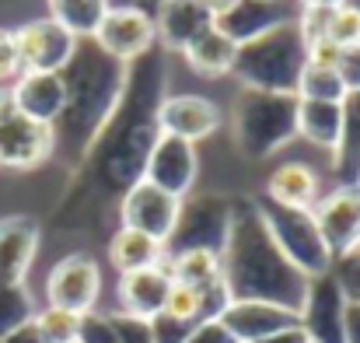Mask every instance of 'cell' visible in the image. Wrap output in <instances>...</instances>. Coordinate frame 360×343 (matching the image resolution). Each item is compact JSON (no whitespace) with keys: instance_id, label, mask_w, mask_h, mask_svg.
<instances>
[{"instance_id":"28","label":"cell","mask_w":360,"mask_h":343,"mask_svg":"<svg viewBox=\"0 0 360 343\" xmlns=\"http://www.w3.org/2000/svg\"><path fill=\"white\" fill-rule=\"evenodd\" d=\"M35 319V301L25 284H7L0 287V340H7L14 330L28 326Z\"/></svg>"},{"instance_id":"10","label":"cell","mask_w":360,"mask_h":343,"mask_svg":"<svg viewBox=\"0 0 360 343\" xmlns=\"http://www.w3.org/2000/svg\"><path fill=\"white\" fill-rule=\"evenodd\" d=\"M196 172H200V158H196V144L189 140H179V137H168L161 133L150 151H147V161H143V179L172 197H186L196 182Z\"/></svg>"},{"instance_id":"12","label":"cell","mask_w":360,"mask_h":343,"mask_svg":"<svg viewBox=\"0 0 360 343\" xmlns=\"http://www.w3.org/2000/svg\"><path fill=\"white\" fill-rule=\"evenodd\" d=\"M311 214L333 259L360 249V186H336L329 197H319Z\"/></svg>"},{"instance_id":"20","label":"cell","mask_w":360,"mask_h":343,"mask_svg":"<svg viewBox=\"0 0 360 343\" xmlns=\"http://www.w3.org/2000/svg\"><path fill=\"white\" fill-rule=\"evenodd\" d=\"M154 28L168 49H186L189 42H196L203 32L214 28V14L200 0H161Z\"/></svg>"},{"instance_id":"18","label":"cell","mask_w":360,"mask_h":343,"mask_svg":"<svg viewBox=\"0 0 360 343\" xmlns=\"http://www.w3.org/2000/svg\"><path fill=\"white\" fill-rule=\"evenodd\" d=\"M168 291H172V277H168L165 263L161 266H150V270L122 273L120 284H116L120 312L140 316V319H154L158 312H165Z\"/></svg>"},{"instance_id":"3","label":"cell","mask_w":360,"mask_h":343,"mask_svg":"<svg viewBox=\"0 0 360 343\" xmlns=\"http://www.w3.org/2000/svg\"><path fill=\"white\" fill-rule=\"evenodd\" d=\"M297 95L241 92L235 102V144L245 158L262 161L297 137Z\"/></svg>"},{"instance_id":"48","label":"cell","mask_w":360,"mask_h":343,"mask_svg":"<svg viewBox=\"0 0 360 343\" xmlns=\"http://www.w3.org/2000/svg\"><path fill=\"white\" fill-rule=\"evenodd\" d=\"M357 252H360V249H357Z\"/></svg>"},{"instance_id":"22","label":"cell","mask_w":360,"mask_h":343,"mask_svg":"<svg viewBox=\"0 0 360 343\" xmlns=\"http://www.w3.org/2000/svg\"><path fill=\"white\" fill-rule=\"evenodd\" d=\"M333 175L340 186H360V92L343 99V126L333 147Z\"/></svg>"},{"instance_id":"2","label":"cell","mask_w":360,"mask_h":343,"mask_svg":"<svg viewBox=\"0 0 360 343\" xmlns=\"http://www.w3.org/2000/svg\"><path fill=\"white\" fill-rule=\"evenodd\" d=\"M304 67H308V42L297 28V18H290V21L241 42L231 74L248 92L297 95Z\"/></svg>"},{"instance_id":"27","label":"cell","mask_w":360,"mask_h":343,"mask_svg":"<svg viewBox=\"0 0 360 343\" xmlns=\"http://www.w3.org/2000/svg\"><path fill=\"white\" fill-rule=\"evenodd\" d=\"M46 4H49V18L60 21L77 39H95L98 25L109 14V0H46Z\"/></svg>"},{"instance_id":"37","label":"cell","mask_w":360,"mask_h":343,"mask_svg":"<svg viewBox=\"0 0 360 343\" xmlns=\"http://www.w3.org/2000/svg\"><path fill=\"white\" fill-rule=\"evenodd\" d=\"M336 74H340V81L347 85V92H360V42H357V46L340 49Z\"/></svg>"},{"instance_id":"21","label":"cell","mask_w":360,"mask_h":343,"mask_svg":"<svg viewBox=\"0 0 360 343\" xmlns=\"http://www.w3.org/2000/svg\"><path fill=\"white\" fill-rule=\"evenodd\" d=\"M266 200L294 211H315L319 204V175L304 161H283L266 179Z\"/></svg>"},{"instance_id":"13","label":"cell","mask_w":360,"mask_h":343,"mask_svg":"<svg viewBox=\"0 0 360 343\" xmlns=\"http://www.w3.org/2000/svg\"><path fill=\"white\" fill-rule=\"evenodd\" d=\"M343 312H347V298H343L340 284L333 280V273L311 277L308 298L301 308V330L308 333V340L343 343Z\"/></svg>"},{"instance_id":"30","label":"cell","mask_w":360,"mask_h":343,"mask_svg":"<svg viewBox=\"0 0 360 343\" xmlns=\"http://www.w3.org/2000/svg\"><path fill=\"white\" fill-rule=\"evenodd\" d=\"M35 330L42 333L46 343H74L81 330V316L67 312V308H53L46 305L42 312H35Z\"/></svg>"},{"instance_id":"29","label":"cell","mask_w":360,"mask_h":343,"mask_svg":"<svg viewBox=\"0 0 360 343\" xmlns=\"http://www.w3.org/2000/svg\"><path fill=\"white\" fill-rule=\"evenodd\" d=\"M297 99L304 102H343L347 99V85L340 81V74L333 67H304L301 85H297Z\"/></svg>"},{"instance_id":"26","label":"cell","mask_w":360,"mask_h":343,"mask_svg":"<svg viewBox=\"0 0 360 343\" xmlns=\"http://www.w3.org/2000/svg\"><path fill=\"white\" fill-rule=\"evenodd\" d=\"M343 126V102H304L297 106V137L319 144V147H336Z\"/></svg>"},{"instance_id":"8","label":"cell","mask_w":360,"mask_h":343,"mask_svg":"<svg viewBox=\"0 0 360 343\" xmlns=\"http://www.w3.org/2000/svg\"><path fill=\"white\" fill-rule=\"evenodd\" d=\"M98 294H102V266L88 252L63 256L46 277V301L53 308L88 316V312H95Z\"/></svg>"},{"instance_id":"45","label":"cell","mask_w":360,"mask_h":343,"mask_svg":"<svg viewBox=\"0 0 360 343\" xmlns=\"http://www.w3.org/2000/svg\"><path fill=\"white\" fill-rule=\"evenodd\" d=\"M343 4H347V7H354V11L360 14V0H343Z\"/></svg>"},{"instance_id":"17","label":"cell","mask_w":360,"mask_h":343,"mask_svg":"<svg viewBox=\"0 0 360 343\" xmlns=\"http://www.w3.org/2000/svg\"><path fill=\"white\" fill-rule=\"evenodd\" d=\"M39 252V225L25 214L0 221V287L25 284Z\"/></svg>"},{"instance_id":"31","label":"cell","mask_w":360,"mask_h":343,"mask_svg":"<svg viewBox=\"0 0 360 343\" xmlns=\"http://www.w3.org/2000/svg\"><path fill=\"white\" fill-rule=\"evenodd\" d=\"M326 42L347 49V46H357L360 42V14L354 7L340 4V7H329L326 14Z\"/></svg>"},{"instance_id":"42","label":"cell","mask_w":360,"mask_h":343,"mask_svg":"<svg viewBox=\"0 0 360 343\" xmlns=\"http://www.w3.org/2000/svg\"><path fill=\"white\" fill-rule=\"evenodd\" d=\"M4 343H46V340H42V333L35 330V319H32L28 326H21V330H14V333H11V337H7V340H4Z\"/></svg>"},{"instance_id":"6","label":"cell","mask_w":360,"mask_h":343,"mask_svg":"<svg viewBox=\"0 0 360 343\" xmlns=\"http://www.w3.org/2000/svg\"><path fill=\"white\" fill-rule=\"evenodd\" d=\"M56 133L21 113L11 99V88L0 92V168L28 172L53 154Z\"/></svg>"},{"instance_id":"4","label":"cell","mask_w":360,"mask_h":343,"mask_svg":"<svg viewBox=\"0 0 360 343\" xmlns=\"http://www.w3.org/2000/svg\"><path fill=\"white\" fill-rule=\"evenodd\" d=\"M255 211L262 218V225L269 231V238L276 242V249L311 280L333 270V252L322 238V231L315 225L311 211H294V207H280L266 197L255 200Z\"/></svg>"},{"instance_id":"33","label":"cell","mask_w":360,"mask_h":343,"mask_svg":"<svg viewBox=\"0 0 360 343\" xmlns=\"http://www.w3.org/2000/svg\"><path fill=\"white\" fill-rule=\"evenodd\" d=\"M333 280L340 284L343 298L347 301H360V252H350V256H340L333 259Z\"/></svg>"},{"instance_id":"7","label":"cell","mask_w":360,"mask_h":343,"mask_svg":"<svg viewBox=\"0 0 360 343\" xmlns=\"http://www.w3.org/2000/svg\"><path fill=\"white\" fill-rule=\"evenodd\" d=\"M14 46H18V60H21V74H63L81 46L77 35H70L60 21L35 18L25 21L21 28H14Z\"/></svg>"},{"instance_id":"19","label":"cell","mask_w":360,"mask_h":343,"mask_svg":"<svg viewBox=\"0 0 360 343\" xmlns=\"http://www.w3.org/2000/svg\"><path fill=\"white\" fill-rule=\"evenodd\" d=\"M283 21H290L283 0H235L224 14L214 18V28L241 46V42H248V39H255Z\"/></svg>"},{"instance_id":"16","label":"cell","mask_w":360,"mask_h":343,"mask_svg":"<svg viewBox=\"0 0 360 343\" xmlns=\"http://www.w3.org/2000/svg\"><path fill=\"white\" fill-rule=\"evenodd\" d=\"M221 323L231 330V337L238 343H259L280 330H290L301 323L297 312L269 305V301H231L221 312Z\"/></svg>"},{"instance_id":"15","label":"cell","mask_w":360,"mask_h":343,"mask_svg":"<svg viewBox=\"0 0 360 343\" xmlns=\"http://www.w3.org/2000/svg\"><path fill=\"white\" fill-rule=\"evenodd\" d=\"M11 99L21 113L42 126H53L67 113V81L63 74H18Z\"/></svg>"},{"instance_id":"11","label":"cell","mask_w":360,"mask_h":343,"mask_svg":"<svg viewBox=\"0 0 360 343\" xmlns=\"http://www.w3.org/2000/svg\"><path fill=\"white\" fill-rule=\"evenodd\" d=\"M179 207H182L179 197H172V193L150 186L147 179H140L122 197V228L143 231L158 242H168L172 231H175V221H179Z\"/></svg>"},{"instance_id":"14","label":"cell","mask_w":360,"mask_h":343,"mask_svg":"<svg viewBox=\"0 0 360 343\" xmlns=\"http://www.w3.org/2000/svg\"><path fill=\"white\" fill-rule=\"evenodd\" d=\"M158 126L168 137L196 144L221 126V109L207 95H172L158 109Z\"/></svg>"},{"instance_id":"39","label":"cell","mask_w":360,"mask_h":343,"mask_svg":"<svg viewBox=\"0 0 360 343\" xmlns=\"http://www.w3.org/2000/svg\"><path fill=\"white\" fill-rule=\"evenodd\" d=\"M186 343H238V340L231 337V330L221 319H203V323H196V330L189 333Z\"/></svg>"},{"instance_id":"35","label":"cell","mask_w":360,"mask_h":343,"mask_svg":"<svg viewBox=\"0 0 360 343\" xmlns=\"http://www.w3.org/2000/svg\"><path fill=\"white\" fill-rule=\"evenodd\" d=\"M193 330H196V323L175 319V316H168V312H158V316L150 319V333H154V343H186Z\"/></svg>"},{"instance_id":"1","label":"cell","mask_w":360,"mask_h":343,"mask_svg":"<svg viewBox=\"0 0 360 343\" xmlns=\"http://www.w3.org/2000/svg\"><path fill=\"white\" fill-rule=\"evenodd\" d=\"M221 277L231 301H269L301 316L308 298V277L276 249L262 225L255 200L235 207L228 242L221 249Z\"/></svg>"},{"instance_id":"43","label":"cell","mask_w":360,"mask_h":343,"mask_svg":"<svg viewBox=\"0 0 360 343\" xmlns=\"http://www.w3.org/2000/svg\"><path fill=\"white\" fill-rule=\"evenodd\" d=\"M301 4V11H311V7H319V11H329V7H340L343 0H297Z\"/></svg>"},{"instance_id":"46","label":"cell","mask_w":360,"mask_h":343,"mask_svg":"<svg viewBox=\"0 0 360 343\" xmlns=\"http://www.w3.org/2000/svg\"><path fill=\"white\" fill-rule=\"evenodd\" d=\"M0 343H4V340H0Z\"/></svg>"},{"instance_id":"38","label":"cell","mask_w":360,"mask_h":343,"mask_svg":"<svg viewBox=\"0 0 360 343\" xmlns=\"http://www.w3.org/2000/svg\"><path fill=\"white\" fill-rule=\"evenodd\" d=\"M18 74H21V60H18L14 32L0 28V81H14Z\"/></svg>"},{"instance_id":"25","label":"cell","mask_w":360,"mask_h":343,"mask_svg":"<svg viewBox=\"0 0 360 343\" xmlns=\"http://www.w3.org/2000/svg\"><path fill=\"white\" fill-rule=\"evenodd\" d=\"M165 270H168L172 284H186L193 291H207V287L224 280L221 277V256L217 252H203V249L165 256Z\"/></svg>"},{"instance_id":"40","label":"cell","mask_w":360,"mask_h":343,"mask_svg":"<svg viewBox=\"0 0 360 343\" xmlns=\"http://www.w3.org/2000/svg\"><path fill=\"white\" fill-rule=\"evenodd\" d=\"M343 343H360V301H347V312H343Z\"/></svg>"},{"instance_id":"34","label":"cell","mask_w":360,"mask_h":343,"mask_svg":"<svg viewBox=\"0 0 360 343\" xmlns=\"http://www.w3.org/2000/svg\"><path fill=\"white\" fill-rule=\"evenodd\" d=\"M77 343H120L116 326H112V316H102V312H88V316H81Z\"/></svg>"},{"instance_id":"32","label":"cell","mask_w":360,"mask_h":343,"mask_svg":"<svg viewBox=\"0 0 360 343\" xmlns=\"http://www.w3.org/2000/svg\"><path fill=\"white\" fill-rule=\"evenodd\" d=\"M165 312L175 319H186V323H203V298H200V291H193L186 284H172Z\"/></svg>"},{"instance_id":"47","label":"cell","mask_w":360,"mask_h":343,"mask_svg":"<svg viewBox=\"0 0 360 343\" xmlns=\"http://www.w3.org/2000/svg\"><path fill=\"white\" fill-rule=\"evenodd\" d=\"M74 343H77V340H74Z\"/></svg>"},{"instance_id":"24","label":"cell","mask_w":360,"mask_h":343,"mask_svg":"<svg viewBox=\"0 0 360 343\" xmlns=\"http://www.w3.org/2000/svg\"><path fill=\"white\" fill-rule=\"evenodd\" d=\"M235 53H238V42H231L224 32L210 28L203 32L196 42H189L182 49L186 63L200 74V77H221V74H231L235 67Z\"/></svg>"},{"instance_id":"5","label":"cell","mask_w":360,"mask_h":343,"mask_svg":"<svg viewBox=\"0 0 360 343\" xmlns=\"http://www.w3.org/2000/svg\"><path fill=\"white\" fill-rule=\"evenodd\" d=\"M231 218H235V204H228L224 197H193L179 207V221L172 238L165 242V256L175 252H189V249H203V252H217L228 242L231 231Z\"/></svg>"},{"instance_id":"36","label":"cell","mask_w":360,"mask_h":343,"mask_svg":"<svg viewBox=\"0 0 360 343\" xmlns=\"http://www.w3.org/2000/svg\"><path fill=\"white\" fill-rule=\"evenodd\" d=\"M112 326H116V337H120V343H154L150 319L126 316V312H112Z\"/></svg>"},{"instance_id":"44","label":"cell","mask_w":360,"mask_h":343,"mask_svg":"<svg viewBox=\"0 0 360 343\" xmlns=\"http://www.w3.org/2000/svg\"><path fill=\"white\" fill-rule=\"evenodd\" d=\"M200 4H203V7H207V11H210V14L217 18V14H224V11H228V7H231L235 0H200Z\"/></svg>"},{"instance_id":"23","label":"cell","mask_w":360,"mask_h":343,"mask_svg":"<svg viewBox=\"0 0 360 343\" xmlns=\"http://www.w3.org/2000/svg\"><path fill=\"white\" fill-rule=\"evenodd\" d=\"M109 263L122 273H136V270H150L165 263V242L143 235L133 228H120L109 242Z\"/></svg>"},{"instance_id":"9","label":"cell","mask_w":360,"mask_h":343,"mask_svg":"<svg viewBox=\"0 0 360 343\" xmlns=\"http://www.w3.org/2000/svg\"><path fill=\"white\" fill-rule=\"evenodd\" d=\"M154 39H158V28H154V18L143 7H109V14L98 25L91 42L109 60L126 63V60L143 56L154 46Z\"/></svg>"},{"instance_id":"41","label":"cell","mask_w":360,"mask_h":343,"mask_svg":"<svg viewBox=\"0 0 360 343\" xmlns=\"http://www.w3.org/2000/svg\"><path fill=\"white\" fill-rule=\"evenodd\" d=\"M259 343H311V340H308V333H304L301 323H297V326L280 330V333H273V337H266V340H259Z\"/></svg>"}]
</instances>
